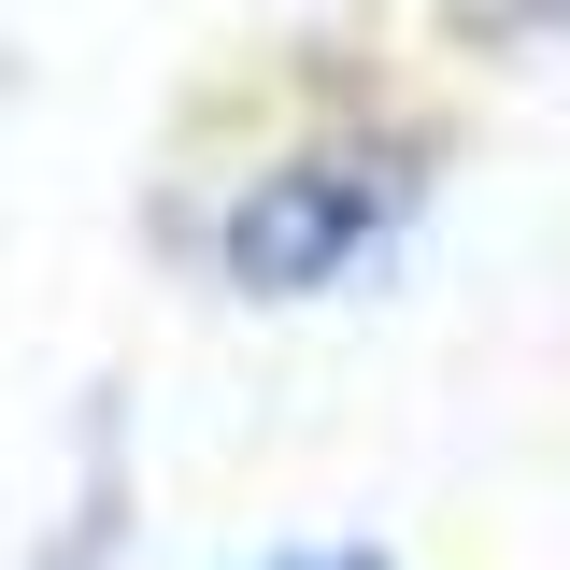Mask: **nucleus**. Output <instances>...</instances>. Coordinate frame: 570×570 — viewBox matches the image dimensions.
<instances>
[{
    "label": "nucleus",
    "instance_id": "nucleus-1",
    "mask_svg": "<svg viewBox=\"0 0 570 570\" xmlns=\"http://www.w3.org/2000/svg\"><path fill=\"white\" fill-rule=\"evenodd\" d=\"M428 214V157L414 142H299L272 171H243L214 214V285L228 299H343L356 272H385Z\"/></svg>",
    "mask_w": 570,
    "mask_h": 570
},
{
    "label": "nucleus",
    "instance_id": "nucleus-2",
    "mask_svg": "<svg viewBox=\"0 0 570 570\" xmlns=\"http://www.w3.org/2000/svg\"><path fill=\"white\" fill-rule=\"evenodd\" d=\"M272 570H400L385 542H299V557H272Z\"/></svg>",
    "mask_w": 570,
    "mask_h": 570
}]
</instances>
